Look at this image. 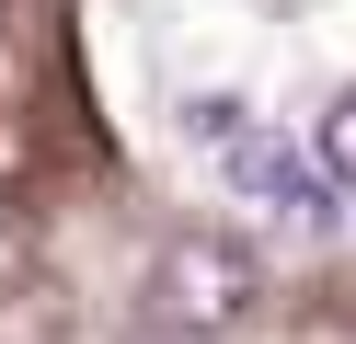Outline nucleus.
<instances>
[{
  "label": "nucleus",
  "instance_id": "obj_2",
  "mask_svg": "<svg viewBox=\"0 0 356 344\" xmlns=\"http://www.w3.org/2000/svg\"><path fill=\"white\" fill-rule=\"evenodd\" d=\"M310 161H322V183H345V195H356V92H333V104H322Z\"/></svg>",
  "mask_w": 356,
  "mask_h": 344
},
{
  "label": "nucleus",
  "instance_id": "obj_3",
  "mask_svg": "<svg viewBox=\"0 0 356 344\" xmlns=\"http://www.w3.org/2000/svg\"><path fill=\"white\" fill-rule=\"evenodd\" d=\"M184 138H195V149H230V138H253V104H230V92H195V104H184Z\"/></svg>",
  "mask_w": 356,
  "mask_h": 344
},
{
  "label": "nucleus",
  "instance_id": "obj_4",
  "mask_svg": "<svg viewBox=\"0 0 356 344\" xmlns=\"http://www.w3.org/2000/svg\"><path fill=\"white\" fill-rule=\"evenodd\" d=\"M127 344H195V333H161V321H149V333H127Z\"/></svg>",
  "mask_w": 356,
  "mask_h": 344
},
{
  "label": "nucleus",
  "instance_id": "obj_1",
  "mask_svg": "<svg viewBox=\"0 0 356 344\" xmlns=\"http://www.w3.org/2000/svg\"><path fill=\"white\" fill-rule=\"evenodd\" d=\"M253 298H264V264L230 241V229H172V241L149 252V321H161V333L218 344V333L253 321Z\"/></svg>",
  "mask_w": 356,
  "mask_h": 344
}]
</instances>
